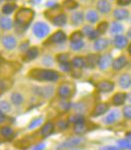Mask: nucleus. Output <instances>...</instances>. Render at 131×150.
I'll list each match as a JSON object with an SVG mask.
<instances>
[{
	"instance_id": "obj_37",
	"label": "nucleus",
	"mask_w": 131,
	"mask_h": 150,
	"mask_svg": "<svg viewBox=\"0 0 131 150\" xmlns=\"http://www.w3.org/2000/svg\"><path fill=\"white\" fill-rule=\"evenodd\" d=\"M70 47H71V49H72V50H81L82 47H84V42H83V41H80V42H71Z\"/></svg>"
},
{
	"instance_id": "obj_44",
	"label": "nucleus",
	"mask_w": 131,
	"mask_h": 150,
	"mask_svg": "<svg viewBox=\"0 0 131 150\" xmlns=\"http://www.w3.org/2000/svg\"><path fill=\"white\" fill-rule=\"evenodd\" d=\"M44 147H45V144L44 143H39V144H37V145L35 146L34 150H44Z\"/></svg>"
},
{
	"instance_id": "obj_36",
	"label": "nucleus",
	"mask_w": 131,
	"mask_h": 150,
	"mask_svg": "<svg viewBox=\"0 0 131 150\" xmlns=\"http://www.w3.org/2000/svg\"><path fill=\"white\" fill-rule=\"evenodd\" d=\"M10 110H11V106H10V104L8 103V102L6 101L0 102V111L6 112H9Z\"/></svg>"
},
{
	"instance_id": "obj_39",
	"label": "nucleus",
	"mask_w": 131,
	"mask_h": 150,
	"mask_svg": "<svg viewBox=\"0 0 131 150\" xmlns=\"http://www.w3.org/2000/svg\"><path fill=\"white\" fill-rule=\"evenodd\" d=\"M123 115L126 119L131 120V106H126L123 109Z\"/></svg>"
},
{
	"instance_id": "obj_13",
	"label": "nucleus",
	"mask_w": 131,
	"mask_h": 150,
	"mask_svg": "<svg viewBox=\"0 0 131 150\" xmlns=\"http://www.w3.org/2000/svg\"><path fill=\"white\" fill-rule=\"evenodd\" d=\"M119 86L123 89H128L131 87V76L129 74H123L119 78Z\"/></svg>"
},
{
	"instance_id": "obj_49",
	"label": "nucleus",
	"mask_w": 131,
	"mask_h": 150,
	"mask_svg": "<svg viewBox=\"0 0 131 150\" xmlns=\"http://www.w3.org/2000/svg\"><path fill=\"white\" fill-rule=\"evenodd\" d=\"M53 3H55V2L54 1H51V2H49V3H47V6H54V5L55 4H53Z\"/></svg>"
},
{
	"instance_id": "obj_54",
	"label": "nucleus",
	"mask_w": 131,
	"mask_h": 150,
	"mask_svg": "<svg viewBox=\"0 0 131 150\" xmlns=\"http://www.w3.org/2000/svg\"><path fill=\"white\" fill-rule=\"evenodd\" d=\"M1 62H2V59H1V57H0V64H1Z\"/></svg>"
},
{
	"instance_id": "obj_50",
	"label": "nucleus",
	"mask_w": 131,
	"mask_h": 150,
	"mask_svg": "<svg viewBox=\"0 0 131 150\" xmlns=\"http://www.w3.org/2000/svg\"><path fill=\"white\" fill-rule=\"evenodd\" d=\"M126 136H127V138L129 139V140H131V132L127 133V134H126Z\"/></svg>"
},
{
	"instance_id": "obj_18",
	"label": "nucleus",
	"mask_w": 131,
	"mask_h": 150,
	"mask_svg": "<svg viewBox=\"0 0 131 150\" xmlns=\"http://www.w3.org/2000/svg\"><path fill=\"white\" fill-rule=\"evenodd\" d=\"M108 42L106 41L105 39H99L96 41L95 42V45H94V47H95L96 50H104L106 49V47H108Z\"/></svg>"
},
{
	"instance_id": "obj_6",
	"label": "nucleus",
	"mask_w": 131,
	"mask_h": 150,
	"mask_svg": "<svg viewBox=\"0 0 131 150\" xmlns=\"http://www.w3.org/2000/svg\"><path fill=\"white\" fill-rule=\"evenodd\" d=\"M2 44L7 50H13L17 45V41L13 36H5L2 40Z\"/></svg>"
},
{
	"instance_id": "obj_3",
	"label": "nucleus",
	"mask_w": 131,
	"mask_h": 150,
	"mask_svg": "<svg viewBox=\"0 0 131 150\" xmlns=\"http://www.w3.org/2000/svg\"><path fill=\"white\" fill-rule=\"evenodd\" d=\"M83 141H84V139L81 138V137L69 138V139H67V140L61 142L59 145L56 147V150H65V149L72 148V147H76V146H78L79 144H81Z\"/></svg>"
},
{
	"instance_id": "obj_42",
	"label": "nucleus",
	"mask_w": 131,
	"mask_h": 150,
	"mask_svg": "<svg viewBox=\"0 0 131 150\" xmlns=\"http://www.w3.org/2000/svg\"><path fill=\"white\" fill-rule=\"evenodd\" d=\"M93 31H94V29L92 28V27L86 26V27H84V31H83V33H84L85 35H87V36H89Z\"/></svg>"
},
{
	"instance_id": "obj_48",
	"label": "nucleus",
	"mask_w": 131,
	"mask_h": 150,
	"mask_svg": "<svg viewBox=\"0 0 131 150\" xmlns=\"http://www.w3.org/2000/svg\"><path fill=\"white\" fill-rule=\"evenodd\" d=\"M106 150H119V149H118V147H116V146H109Z\"/></svg>"
},
{
	"instance_id": "obj_43",
	"label": "nucleus",
	"mask_w": 131,
	"mask_h": 150,
	"mask_svg": "<svg viewBox=\"0 0 131 150\" xmlns=\"http://www.w3.org/2000/svg\"><path fill=\"white\" fill-rule=\"evenodd\" d=\"M99 34H100V33H99L98 31H95V30H94V31L92 32V33H91V34H90V35H89V36H88V37H89L90 39L94 40V39H97V38H98V36H99Z\"/></svg>"
},
{
	"instance_id": "obj_34",
	"label": "nucleus",
	"mask_w": 131,
	"mask_h": 150,
	"mask_svg": "<svg viewBox=\"0 0 131 150\" xmlns=\"http://www.w3.org/2000/svg\"><path fill=\"white\" fill-rule=\"evenodd\" d=\"M0 131H1V134L5 136V137H9V136L13 134V129L9 127H3Z\"/></svg>"
},
{
	"instance_id": "obj_26",
	"label": "nucleus",
	"mask_w": 131,
	"mask_h": 150,
	"mask_svg": "<svg viewBox=\"0 0 131 150\" xmlns=\"http://www.w3.org/2000/svg\"><path fill=\"white\" fill-rule=\"evenodd\" d=\"M70 122H73L75 125H84L85 119L82 115H75L70 119Z\"/></svg>"
},
{
	"instance_id": "obj_22",
	"label": "nucleus",
	"mask_w": 131,
	"mask_h": 150,
	"mask_svg": "<svg viewBox=\"0 0 131 150\" xmlns=\"http://www.w3.org/2000/svg\"><path fill=\"white\" fill-rule=\"evenodd\" d=\"M52 22L55 26H63V25H65L66 22H67V18H66L65 15L60 14V15H58L53 18Z\"/></svg>"
},
{
	"instance_id": "obj_7",
	"label": "nucleus",
	"mask_w": 131,
	"mask_h": 150,
	"mask_svg": "<svg viewBox=\"0 0 131 150\" xmlns=\"http://www.w3.org/2000/svg\"><path fill=\"white\" fill-rule=\"evenodd\" d=\"M119 117V111L117 110H112L106 115V119H105V122L106 125H111L113 122H116L117 119Z\"/></svg>"
},
{
	"instance_id": "obj_33",
	"label": "nucleus",
	"mask_w": 131,
	"mask_h": 150,
	"mask_svg": "<svg viewBox=\"0 0 131 150\" xmlns=\"http://www.w3.org/2000/svg\"><path fill=\"white\" fill-rule=\"evenodd\" d=\"M82 38H83L82 32H74V33L71 35V42L82 41Z\"/></svg>"
},
{
	"instance_id": "obj_24",
	"label": "nucleus",
	"mask_w": 131,
	"mask_h": 150,
	"mask_svg": "<svg viewBox=\"0 0 131 150\" xmlns=\"http://www.w3.org/2000/svg\"><path fill=\"white\" fill-rule=\"evenodd\" d=\"M72 65L76 68H83L85 65H86V62H85V59L82 57H75L73 60H72Z\"/></svg>"
},
{
	"instance_id": "obj_23",
	"label": "nucleus",
	"mask_w": 131,
	"mask_h": 150,
	"mask_svg": "<svg viewBox=\"0 0 131 150\" xmlns=\"http://www.w3.org/2000/svg\"><path fill=\"white\" fill-rule=\"evenodd\" d=\"M11 101L14 105L19 106L24 102V98L20 93H13L11 95Z\"/></svg>"
},
{
	"instance_id": "obj_4",
	"label": "nucleus",
	"mask_w": 131,
	"mask_h": 150,
	"mask_svg": "<svg viewBox=\"0 0 131 150\" xmlns=\"http://www.w3.org/2000/svg\"><path fill=\"white\" fill-rule=\"evenodd\" d=\"M33 32H34L35 36L42 39V38H44L45 36H47V34H49V28L46 24H44L42 22H37L35 24V26L33 28Z\"/></svg>"
},
{
	"instance_id": "obj_14",
	"label": "nucleus",
	"mask_w": 131,
	"mask_h": 150,
	"mask_svg": "<svg viewBox=\"0 0 131 150\" xmlns=\"http://www.w3.org/2000/svg\"><path fill=\"white\" fill-rule=\"evenodd\" d=\"M58 95L63 99H67L71 95V88L66 84H63L58 88Z\"/></svg>"
},
{
	"instance_id": "obj_21",
	"label": "nucleus",
	"mask_w": 131,
	"mask_h": 150,
	"mask_svg": "<svg viewBox=\"0 0 131 150\" xmlns=\"http://www.w3.org/2000/svg\"><path fill=\"white\" fill-rule=\"evenodd\" d=\"M113 15L117 20H124V19H126L128 17L129 13L125 9H116V11H114Z\"/></svg>"
},
{
	"instance_id": "obj_12",
	"label": "nucleus",
	"mask_w": 131,
	"mask_h": 150,
	"mask_svg": "<svg viewBox=\"0 0 131 150\" xmlns=\"http://www.w3.org/2000/svg\"><path fill=\"white\" fill-rule=\"evenodd\" d=\"M97 9L101 13H104V14L105 13H108L111 11V4L106 0H100L97 3Z\"/></svg>"
},
{
	"instance_id": "obj_19",
	"label": "nucleus",
	"mask_w": 131,
	"mask_h": 150,
	"mask_svg": "<svg viewBox=\"0 0 131 150\" xmlns=\"http://www.w3.org/2000/svg\"><path fill=\"white\" fill-rule=\"evenodd\" d=\"M12 26H13V22L10 18L4 17L0 19V27L3 30H10V29H12Z\"/></svg>"
},
{
	"instance_id": "obj_11",
	"label": "nucleus",
	"mask_w": 131,
	"mask_h": 150,
	"mask_svg": "<svg viewBox=\"0 0 131 150\" xmlns=\"http://www.w3.org/2000/svg\"><path fill=\"white\" fill-rule=\"evenodd\" d=\"M127 44H128L127 39L124 36H122V35H118V36H116L114 38V45H116L117 49H120V50L124 49L127 45Z\"/></svg>"
},
{
	"instance_id": "obj_2",
	"label": "nucleus",
	"mask_w": 131,
	"mask_h": 150,
	"mask_svg": "<svg viewBox=\"0 0 131 150\" xmlns=\"http://www.w3.org/2000/svg\"><path fill=\"white\" fill-rule=\"evenodd\" d=\"M32 77L41 81H56L59 78V74L49 69H35L31 72Z\"/></svg>"
},
{
	"instance_id": "obj_40",
	"label": "nucleus",
	"mask_w": 131,
	"mask_h": 150,
	"mask_svg": "<svg viewBox=\"0 0 131 150\" xmlns=\"http://www.w3.org/2000/svg\"><path fill=\"white\" fill-rule=\"evenodd\" d=\"M60 67L63 71L68 72L71 70V64L69 62H62V63H60Z\"/></svg>"
},
{
	"instance_id": "obj_53",
	"label": "nucleus",
	"mask_w": 131,
	"mask_h": 150,
	"mask_svg": "<svg viewBox=\"0 0 131 150\" xmlns=\"http://www.w3.org/2000/svg\"><path fill=\"white\" fill-rule=\"evenodd\" d=\"M129 101L131 102V94H130V95H129Z\"/></svg>"
},
{
	"instance_id": "obj_25",
	"label": "nucleus",
	"mask_w": 131,
	"mask_h": 150,
	"mask_svg": "<svg viewBox=\"0 0 131 150\" xmlns=\"http://www.w3.org/2000/svg\"><path fill=\"white\" fill-rule=\"evenodd\" d=\"M83 13L82 12H75L73 15H72V22L75 25H79L83 22Z\"/></svg>"
},
{
	"instance_id": "obj_5",
	"label": "nucleus",
	"mask_w": 131,
	"mask_h": 150,
	"mask_svg": "<svg viewBox=\"0 0 131 150\" xmlns=\"http://www.w3.org/2000/svg\"><path fill=\"white\" fill-rule=\"evenodd\" d=\"M112 63V57L111 54H105L103 56H101L99 58L98 64H99V67L101 70H105V69L108 68V66L111 65Z\"/></svg>"
},
{
	"instance_id": "obj_8",
	"label": "nucleus",
	"mask_w": 131,
	"mask_h": 150,
	"mask_svg": "<svg viewBox=\"0 0 131 150\" xmlns=\"http://www.w3.org/2000/svg\"><path fill=\"white\" fill-rule=\"evenodd\" d=\"M114 88V84L111 81H101L98 84V89L101 92H111Z\"/></svg>"
},
{
	"instance_id": "obj_46",
	"label": "nucleus",
	"mask_w": 131,
	"mask_h": 150,
	"mask_svg": "<svg viewBox=\"0 0 131 150\" xmlns=\"http://www.w3.org/2000/svg\"><path fill=\"white\" fill-rule=\"evenodd\" d=\"M5 120V115L3 112L0 111V122H2Z\"/></svg>"
},
{
	"instance_id": "obj_32",
	"label": "nucleus",
	"mask_w": 131,
	"mask_h": 150,
	"mask_svg": "<svg viewBox=\"0 0 131 150\" xmlns=\"http://www.w3.org/2000/svg\"><path fill=\"white\" fill-rule=\"evenodd\" d=\"M87 61H88V65H89L90 67H92V68H93L94 66H95L96 64L98 63V61H99L98 56H97V55H95V54H91V55L88 56Z\"/></svg>"
},
{
	"instance_id": "obj_55",
	"label": "nucleus",
	"mask_w": 131,
	"mask_h": 150,
	"mask_svg": "<svg viewBox=\"0 0 131 150\" xmlns=\"http://www.w3.org/2000/svg\"><path fill=\"white\" fill-rule=\"evenodd\" d=\"M73 150H78V149H73Z\"/></svg>"
},
{
	"instance_id": "obj_29",
	"label": "nucleus",
	"mask_w": 131,
	"mask_h": 150,
	"mask_svg": "<svg viewBox=\"0 0 131 150\" xmlns=\"http://www.w3.org/2000/svg\"><path fill=\"white\" fill-rule=\"evenodd\" d=\"M111 31L112 34H119L123 31V26L119 23H112L111 24Z\"/></svg>"
},
{
	"instance_id": "obj_56",
	"label": "nucleus",
	"mask_w": 131,
	"mask_h": 150,
	"mask_svg": "<svg viewBox=\"0 0 131 150\" xmlns=\"http://www.w3.org/2000/svg\"><path fill=\"white\" fill-rule=\"evenodd\" d=\"M130 150H131V148H130Z\"/></svg>"
},
{
	"instance_id": "obj_15",
	"label": "nucleus",
	"mask_w": 131,
	"mask_h": 150,
	"mask_svg": "<svg viewBox=\"0 0 131 150\" xmlns=\"http://www.w3.org/2000/svg\"><path fill=\"white\" fill-rule=\"evenodd\" d=\"M37 54H39V50L37 49V47H31L30 50H27L26 54H25V60L27 61H31L35 59V58L37 57Z\"/></svg>"
},
{
	"instance_id": "obj_1",
	"label": "nucleus",
	"mask_w": 131,
	"mask_h": 150,
	"mask_svg": "<svg viewBox=\"0 0 131 150\" xmlns=\"http://www.w3.org/2000/svg\"><path fill=\"white\" fill-rule=\"evenodd\" d=\"M34 18V12L33 10L29 8H22L19 10V12L16 15V24L19 28L26 29L27 27L30 25Z\"/></svg>"
},
{
	"instance_id": "obj_16",
	"label": "nucleus",
	"mask_w": 131,
	"mask_h": 150,
	"mask_svg": "<svg viewBox=\"0 0 131 150\" xmlns=\"http://www.w3.org/2000/svg\"><path fill=\"white\" fill-rule=\"evenodd\" d=\"M108 110V104H105V103H101V104H99V105L96 107L95 111H94L93 115L95 117L97 116H101V115H104L105 112Z\"/></svg>"
},
{
	"instance_id": "obj_38",
	"label": "nucleus",
	"mask_w": 131,
	"mask_h": 150,
	"mask_svg": "<svg viewBox=\"0 0 131 150\" xmlns=\"http://www.w3.org/2000/svg\"><path fill=\"white\" fill-rule=\"evenodd\" d=\"M106 29H108V23H106V22H101L100 25L98 26V32L101 34L105 33L106 31Z\"/></svg>"
},
{
	"instance_id": "obj_47",
	"label": "nucleus",
	"mask_w": 131,
	"mask_h": 150,
	"mask_svg": "<svg viewBox=\"0 0 131 150\" xmlns=\"http://www.w3.org/2000/svg\"><path fill=\"white\" fill-rule=\"evenodd\" d=\"M59 125H60L61 128H66V127H67V124H66L65 122H60Z\"/></svg>"
},
{
	"instance_id": "obj_9",
	"label": "nucleus",
	"mask_w": 131,
	"mask_h": 150,
	"mask_svg": "<svg viewBox=\"0 0 131 150\" xmlns=\"http://www.w3.org/2000/svg\"><path fill=\"white\" fill-rule=\"evenodd\" d=\"M65 40H66V35L62 31H58L52 35L51 38L49 39V42H54V44H60V42H63Z\"/></svg>"
},
{
	"instance_id": "obj_27",
	"label": "nucleus",
	"mask_w": 131,
	"mask_h": 150,
	"mask_svg": "<svg viewBox=\"0 0 131 150\" xmlns=\"http://www.w3.org/2000/svg\"><path fill=\"white\" fill-rule=\"evenodd\" d=\"M16 9V5L13 4V3H7L5 4L3 7H2V12L4 13V14H11V13L14 11Z\"/></svg>"
},
{
	"instance_id": "obj_52",
	"label": "nucleus",
	"mask_w": 131,
	"mask_h": 150,
	"mask_svg": "<svg viewBox=\"0 0 131 150\" xmlns=\"http://www.w3.org/2000/svg\"><path fill=\"white\" fill-rule=\"evenodd\" d=\"M128 35H129V36L131 37V30H130V31H128Z\"/></svg>"
},
{
	"instance_id": "obj_30",
	"label": "nucleus",
	"mask_w": 131,
	"mask_h": 150,
	"mask_svg": "<svg viewBox=\"0 0 131 150\" xmlns=\"http://www.w3.org/2000/svg\"><path fill=\"white\" fill-rule=\"evenodd\" d=\"M52 94H53V88L52 87L46 86V87L42 88L41 95L44 96V98H49L50 96H52Z\"/></svg>"
},
{
	"instance_id": "obj_10",
	"label": "nucleus",
	"mask_w": 131,
	"mask_h": 150,
	"mask_svg": "<svg viewBox=\"0 0 131 150\" xmlns=\"http://www.w3.org/2000/svg\"><path fill=\"white\" fill-rule=\"evenodd\" d=\"M126 63H127L126 57L125 56H119L116 59H114L111 64H112V68L116 69V70H119V69L123 68L126 65Z\"/></svg>"
},
{
	"instance_id": "obj_51",
	"label": "nucleus",
	"mask_w": 131,
	"mask_h": 150,
	"mask_svg": "<svg viewBox=\"0 0 131 150\" xmlns=\"http://www.w3.org/2000/svg\"><path fill=\"white\" fill-rule=\"evenodd\" d=\"M129 52H130V54H131V45H129Z\"/></svg>"
},
{
	"instance_id": "obj_41",
	"label": "nucleus",
	"mask_w": 131,
	"mask_h": 150,
	"mask_svg": "<svg viewBox=\"0 0 131 150\" xmlns=\"http://www.w3.org/2000/svg\"><path fill=\"white\" fill-rule=\"evenodd\" d=\"M67 59H68V55L63 53V54H59L57 56V60L60 61V63L62 62H67Z\"/></svg>"
},
{
	"instance_id": "obj_31",
	"label": "nucleus",
	"mask_w": 131,
	"mask_h": 150,
	"mask_svg": "<svg viewBox=\"0 0 131 150\" xmlns=\"http://www.w3.org/2000/svg\"><path fill=\"white\" fill-rule=\"evenodd\" d=\"M118 146L122 149H130L131 148V141L129 139H120L118 140Z\"/></svg>"
},
{
	"instance_id": "obj_45",
	"label": "nucleus",
	"mask_w": 131,
	"mask_h": 150,
	"mask_svg": "<svg viewBox=\"0 0 131 150\" xmlns=\"http://www.w3.org/2000/svg\"><path fill=\"white\" fill-rule=\"evenodd\" d=\"M119 5H128L131 3V0H117Z\"/></svg>"
},
{
	"instance_id": "obj_20",
	"label": "nucleus",
	"mask_w": 131,
	"mask_h": 150,
	"mask_svg": "<svg viewBox=\"0 0 131 150\" xmlns=\"http://www.w3.org/2000/svg\"><path fill=\"white\" fill-rule=\"evenodd\" d=\"M52 130H53V124L49 122L42 127V128L41 129V134L45 137V136H49L52 132Z\"/></svg>"
},
{
	"instance_id": "obj_35",
	"label": "nucleus",
	"mask_w": 131,
	"mask_h": 150,
	"mask_svg": "<svg viewBox=\"0 0 131 150\" xmlns=\"http://www.w3.org/2000/svg\"><path fill=\"white\" fill-rule=\"evenodd\" d=\"M42 122V117H37V119H35L33 122L29 125V128L30 129H34V128L37 127L39 125H41Z\"/></svg>"
},
{
	"instance_id": "obj_28",
	"label": "nucleus",
	"mask_w": 131,
	"mask_h": 150,
	"mask_svg": "<svg viewBox=\"0 0 131 150\" xmlns=\"http://www.w3.org/2000/svg\"><path fill=\"white\" fill-rule=\"evenodd\" d=\"M86 19H87L88 21H89V22H91V23H96L98 21V19H99V16L97 14V12L91 10V11H89V12L87 13Z\"/></svg>"
},
{
	"instance_id": "obj_17",
	"label": "nucleus",
	"mask_w": 131,
	"mask_h": 150,
	"mask_svg": "<svg viewBox=\"0 0 131 150\" xmlns=\"http://www.w3.org/2000/svg\"><path fill=\"white\" fill-rule=\"evenodd\" d=\"M125 100H126V94L124 93H117L113 96V99H112V102H113L114 105L119 106L122 105L124 103Z\"/></svg>"
}]
</instances>
